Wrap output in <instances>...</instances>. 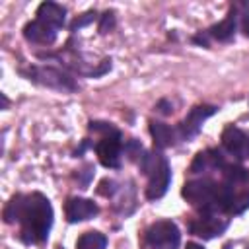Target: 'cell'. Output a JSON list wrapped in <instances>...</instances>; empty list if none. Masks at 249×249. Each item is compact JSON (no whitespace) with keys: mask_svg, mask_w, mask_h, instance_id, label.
<instances>
[{"mask_svg":"<svg viewBox=\"0 0 249 249\" xmlns=\"http://www.w3.org/2000/svg\"><path fill=\"white\" fill-rule=\"evenodd\" d=\"M53 206L51 200L41 193L14 195L4 206V220L8 224L19 222V237L27 245L43 243L49 237L53 226Z\"/></svg>","mask_w":249,"mask_h":249,"instance_id":"obj_1","label":"cell"},{"mask_svg":"<svg viewBox=\"0 0 249 249\" xmlns=\"http://www.w3.org/2000/svg\"><path fill=\"white\" fill-rule=\"evenodd\" d=\"M140 169L148 175L146 196L150 200H158L167 193L171 181V167L169 161L160 152H146L140 156Z\"/></svg>","mask_w":249,"mask_h":249,"instance_id":"obj_2","label":"cell"},{"mask_svg":"<svg viewBox=\"0 0 249 249\" xmlns=\"http://www.w3.org/2000/svg\"><path fill=\"white\" fill-rule=\"evenodd\" d=\"M19 74L25 76L33 84H39V86H45V88H51V89H56V91H76L78 89L76 80L70 74H66V72H62L60 68H54V66L33 64V66L21 68Z\"/></svg>","mask_w":249,"mask_h":249,"instance_id":"obj_3","label":"cell"},{"mask_svg":"<svg viewBox=\"0 0 249 249\" xmlns=\"http://www.w3.org/2000/svg\"><path fill=\"white\" fill-rule=\"evenodd\" d=\"M181 241L179 228L171 220H160L146 231V243L152 249H177Z\"/></svg>","mask_w":249,"mask_h":249,"instance_id":"obj_4","label":"cell"},{"mask_svg":"<svg viewBox=\"0 0 249 249\" xmlns=\"http://www.w3.org/2000/svg\"><path fill=\"white\" fill-rule=\"evenodd\" d=\"M216 111H218V107H214V105H196V107H193L187 113V117L181 121V124L177 126L179 140H191L193 136H196L202 123L208 117H212Z\"/></svg>","mask_w":249,"mask_h":249,"instance_id":"obj_5","label":"cell"},{"mask_svg":"<svg viewBox=\"0 0 249 249\" xmlns=\"http://www.w3.org/2000/svg\"><path fill=\"white\" fill-rule=\"evenodd\" d=\"M230 226L228 218H218V214H202L198 218H195L189 224V230L193 235L202 237V239H212L220 233H224Z\"/></svg>","mask_w":249,"mask_h":249,"instance_id":"obj_6","label":"cell"},{"mask_svg":"<svg viewBox=\"0 0 249 249\" xmlns=\"http://www.w3.org/2000/svg\"><path fill=\"white\" fill-rule=\"evenodd\" d=\"M121 152H123L121 136L101 138V140L95 144V154H97L99 161H101L105 167H111V169L121 167Z\"/></svg>","mask_w":249,"mask_h":249,"instance_id":"obj_7","label":"cell"},{"mask_svg":"<svg viewBox=\"0 0 249 249\" xmlns=\"http://www.w3.org/2000/svg\"><path fill=\"white\" fill-rule=\"evenodd\" d=\"M222 144L224 148L235 156L237 160H243V158H249V136L237 128V126H228L224 132H222Z\"/></svg>","mask_w":249,"mask_h":249,"instance_id":"obj_8","label":"cell"},{"mask_svg":"<svg viewBox=\"0 0 249 249\" xmlns=\"http://www.w3.org/2000/svg\"><path fill=\"white\" fill-rule=\"evenodd\" d=\"M99 214V206L89 200V198H80V196H72L66 202V218L70 224L76 222H86L91 220L93 216Z\"/></svg>","mask_w":249,"mask_h":249,"instance_id":"obj_9","label":"cell"},{"mask_svg":"<svg viewBox=\"0 0 249 249\" xmlns=\"http://www.w3.org/2000/svg\"><path fill=\"white\" fill-rule=\"evenodd\" d=\"M237 6H231V10H230V14L222 19V21H218V23H214L212 27H208L204 33H206V37L208 39H216V41H222V43H226V41H230L233 35H235V25H237Z\"/></svg>","mask_w":249,"mask_h":249,"instance_id":"obj_10","label":"cell"},{"mask_svg":"<svg viewBox=\"0 0 249 249\" xmlns=\"http://www.w3.org/2000/svg\"><path fill=\"white\" fill-rule=\"evenodd\" d=\"M56 33H58V31H56L54 27L43 23V21L37 19V18H35L33 21L25 23V27H23V37H25L27 41H31V43H37V45H51V43H54Z\"/></svg>","mask_w":249,"mask_h":249,"instance_id":"obj_11","label":"cell"},{"mask_svg":"<svg viewBox=\"0 0 249 249\" xmlns=\"http://www.w3.org/2000/svg\"><path fill=\"white\" fill-rule=\"evenodd\" d=\"M224 165H226L224 156H222L218 150L210 148V150H204V152H198V154H196V158H195V160H193V163H191V173L212 171V169L222 171V169H224Z\"/></svg>","mask_w":249,"mask_h":249,"instance_id":"obj_12","label":"cell"},{"mask_svg":"<svg viewBox=\"0 0 249 249\" xmlns=\"http://www.w3.org/2000/svg\"><path fill=\"white\" fill-rule=\"evenodd\" d=\"M37 19H41L43 23H47L58 31L66 21V10L56 2H43L37 8Z\"/></svg>","mask_w":249,"mask_h":249,"instance_id":"obj_13","label":"cell"},{"mask_svg":"<svg viewBox=\"0 0 249 249\" xmlns=\"http://www.w3.org/2000/svg\"><path fill=\"white\" fill-rule=\"evenodd\" d=\"M150 134H152V138H154V144H156L160 150L169 148V146H173V144L179 140L177 128H171L169 124L160 123V121H150Z\"/></svg>","mask_w":249,"mask_h":249,"instance_id":"obj_14","label":"cell"},{"mask_svg":"<svg viewBox=\"0 0 249 249\" xmlns=\"http://www.w3.org/2000/svg\"><path fill=\"white\" fill-rule=\"evenodd\" d=\"M107 247V237L99 231H86L80 235L76 249H105Z\"/></svg>","mask_w":249,"mask_h":249,"instance_id":"obj_15","label":"cell"},{"mask_svg":"<svg viewBox=\"0 0 249 249\" xmlns=\"http://www.w3.org/2000/svg\"><path fill=\"white\" fill-rule=\"evenodd\" d=\"M89 130L101 134V138H109V136H121V132L111 124V123H103V121H91L89 123Z\"/></svg>","mask_w":249,"mask_h":249,"instance_id":"obj_16","label":"cell"},{"mask_svg":"<svg viewBox=\"0 0 249 249\" xmlns=\"http://www.w3.org/2000/svg\"><path fill=\"white\" fill-rule=\"evenodd\" d=\"M237 6V12L241 16V31L245 37H249V0L247 2H241V4H235Z\"/></svg>","mask_w":249,"mask_h":249,"instance_id":"obj_17","label":"cell"},{"mask_svg":"<svg viewBox=\"0 0 249 249\" xmlns=\"http://www.w3.org/2000/svg\"><path fill=\"white\" fill-rule=\"evenodd\" d=\"M95 19H97V14H95V12H88V14L80 16V18H76V19L72 21V25H70V31L82 29L84 25H88V23H91V21H95Z\"/></svg>","mask_w":249,"mask_h":249,"instance_id":"obj_18","label":"cell"},{"mask_svg":"<svg viewBox=\"0 0 249 249\" xmlns=\"http://www.w3.org/2000/svg\"><path fill=\"white\" fill-rule=\"evenodd\" d=\"M113 25H115V14L113 12H105L99 18V33H107Z\"/></svg>","mask_w":249,"mask_h":249,"instance_id":"obj_19","label":"cell"},{"mask_svg":"<svg viewBox=\"0 0 249 249\" xmlns=\"http://www.w3.org/2000/svg\"><path fill=\"white\" fill-rule=\"evenodd\" d=\"M156 109H158V111H160V113H163V115H171V111H173V109H171V105H169V101H167V99H161V101H160V103H158V105H156Z\"/></svg>","mask_w":249,"mask_h":249,"instance_id":"obj_20","label":"cell"},{"mask_svg":"<svg viewBox=\"0 0 249 249\" xmlns=\"http://www.w3.org/2000/svg\"><path fill=\"white\" fill-rule=\"evenodd\" d=\"M0 99H2V109H8V105H10V101H8V97H6V93H0Z\"/></svg>","mask_w":249,"mask_h":249,"instance_id":"obj_21","label":"cell"},{"mask_svg":"<svg viewBox=\"0 0 249 249\" xmlns=\"http://www.w3.org/2000/svg\"><path fill=\"white\" fill-rule=\"evenodd\" d=\"M187 249H204V247L198 243H187Z\"/></svg>","mask_w":249,"mask_h":249,"instance_id":"obj_22","label":"cell"}]
</instances>
